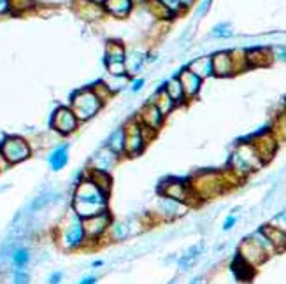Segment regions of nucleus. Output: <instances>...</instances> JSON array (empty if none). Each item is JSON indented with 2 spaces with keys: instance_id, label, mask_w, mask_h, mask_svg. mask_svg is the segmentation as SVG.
Masks as SVG:
<instances>
[{
  "instance_id": "f257e3e1",
  "label": "nucleus",
  "mask_w": 286,
  "mask_h": 284,
  "mask_svg": "<svg viewBox=\"0 0 286 284\" xmlns=\"http://www.w3.org/2000/svg\"><path fill=\"white\" fill-rule=\"evenodd\" d=\"M72 209L83 219L104 213V211H107V193H104L97 184H93L86 177L76 186Z\"/></svg>"
},
{
  "instance_id": "f03ea898",
  "label": "nucleus",
  "mask_w": 286,
  "mask_h": 284,
  "mask_svg": "<svg viewBox=\"0 0 286 284\" xmlns=\"http://www.w3.org/2000/svg\"><path fill=\"white\" fill-rule=\"evenodd\" d=\"M263 165V160L257 153L251 142H242L230 156V174L237 179H244L251 172L258 170Z\"/></svg>"
},
{
  "instance_id": "7ed1b4c3",
  "label": "nucleus",
  "mask_w": 286,
  "mask_h": 284,
  "mask_svg": "<svg viewBox=\"0 0 286 284\" xmlns=\"http://www.w3.org/2000/svg\"><path fill=\"white\" fill-rule=\"evenodd\" d=\"M190 186L198 200H207V198L221 195L227 189V186H230V181H228V174L202 172L191 179Z\"/></svg>"
},
{
  "instance_id": "20e7f679",
  "label": "nucleus",
  "mask_w": 286,
  "mask_h": 284,
  "mask_svg": "<svg viewBox=\"0 0 286 284\" xmlns=\"http://www.w3.org/2000/svg\"><path fill=\"white\" fill-rule=\"evenodd\" d=\"M84 242H86V234H84L83 217L77 216L72 211L62 223V228H60V244H62L63 249L72 251L81 247Z\"/></svg>"
},
{
  "instance_id": "39448f33",
  "label": "nucleus",
  "mask_w": 286,
  "mask_h": 284,
  "mask_svg": "<svg viewBox=\"0 0 286 284\" xmlns=\"http://www.w3.org/2000/svg\"><path fill=\"white\" fill-rule=\"evenodd\" d=\"M102 104H104V100L97 95L95 90H81L72 96L71 109L74 111L79 121H86L100 111Z\"/></svg>"
},
{
  "instance_id": "423d86ee",
  "label": "nucleus",
  "mask_w": 286,
  "mask_h": 284,
  "mask_svg": "<svg viewBox=\"0 0 286 284\" xmlns=\"http://www.w3.org/2000/svg\"><path fill=\"white\" fill-rule=\"evenodd\" d=\"M32 153L28 142L20 135H9L0 144V156L9 163V165H16V163L26 160Z\"/></svg>"
},
{
  "instance_id": "0eeeda50",
  "label": "nucleus",
  "mask_w": 286,
  "mask_h": 284,
  "mask_svg": "<svg viewBox=\"0 0 286 284\" xmlns=\"http://www.w3.org/2000/svg\"><path fill=\"white\" fill-rule=\"evenodd\" d=\"M125 134H126V144H125V156H130L135 158L144 153L147 142L143 137V126H141L139 119L130 121L125 126Z\"/></svg>"
},
{
  "instance_id": "6e6552de",
  "label": "nucleus",
  "mask_w": 286,
  "mask_h": 284,
  "mask_svg": "<svg viewBox=\"0 0 286 284\" xmlns=\"http://www.w3.org/2000/svg\"><path fill=\"white\" fill-rule=\"evenodd\" d=\"M111 223V214L109 211H104L100 214H95V216L84 217L83 219V226H84V234H86V240H98L102 238L107 230H109Z\"/></svg>"
},
{
  "instance_id": "1a4fd4ad",
  "label": "nucleus",
  "mask_w": 286,
  "mask_h": 284,
  "mask_svg": "<svg viewBox=\"0 0 286 284\" xmlns=\"http://www.w3.org/2000/svg\"><path fill=\"white\" fill-rule=\"evenodd\" d=\"M77 125L79 119L71 107H58L51 118V128L62 135H71L72 132H76Z\"/></svg>"
},
{
  "instance_id": "9d476101",
  "label": "nucleus",
  "mask_w": 286,
  "mask_h": 284,
  "mask_svg": "<svg viewBox=\"0 0 286 284\" xmlns=\"http://www.w3.org/2000/svg\"><path fill=\"white\" fill-rule=\"evenodd\" d=\"M237 256H240V258L244 260L246 263H249L251 267H255V268H257L258 265H262L267 258H269V255H267L265 251L262 249L260 244H258L253 237L244 238V240L240 242L239 255H237Z\"/></svg>"
},
{
  "instance_id": "9b49d317",
  "label": "nucleus",
  "mask_w": 286,
  "mask_h": 284,
  "mask_svg": "<svg viewBox=\"0 0 286 284\" xmlns=\"http://www.w3.org/2000/svg\"><path fill=\"white\" fill-rule=\"evenodd\" d=\"M186 211H188V205L186 204L172 200V198H167V196L162 195L160 198H156L155 211L153 213L158 214L162 219H176V217H181Z\"/></svg>"
},
{
  "instance_id": "f8f14e48",
  "label": "nucleus",
  "mask_w": 286,
  "mask_h": 284,
  "mask_svg": "<svg viewBox=\"0 0 286 284\" xmlns=\"http://www.w3.org/2000/svg\"><path fill=\"white\" fill-rule=\"evenodd\" d=\"M162 195L167 196V198H172V200L183 202V204H186V205H190V198H197L190 184L183 183V181H177V179L165 183L164 186H162Z\"/></svg>"
},
{
  "instance_id": "ddd939ff",
  "label": "nucleus",
  "mask_w": 286,
  "mask_h": 284,
  "mask_svg": "<svg viewBox=\"0 0 286 284\" xmlns=\"http://www.w3.org/2000/svg\"><path fill=\"white\" fill-rule=\"evenodd\" d=\"M213 69H214V75L219 77H227L237 72L236 60L230 51H219L213 56Z\"/></svg>"
},
{
  "instance_id": "4468645a",
  "label": "nucleus",
  "mask_w": 286,
  "mask_h": 284,
  "mask_svg": "<svg viewBox=\"0 0 286 284\" xmlns=\"http://www.w3.org/2000/svg\"><path fill=\"white\" fill-rule=\"evenodd\" d=\"M139 121H141V125H144V126H147V128H151V130H155V132H158V130L164 126L165 116L160 113V109L156 107L153 102H149V104L144 105L143 111H141Z\"/></svg>"
},
{
  "instance_id": "2eb2a0df",
  "label": "nucleus",
  "mask_w": 286,
  "mask_h": 284,
  "mask_svg": "<svg viewBox=\"0 0 286 284\" xmlns=\"http://www.w3.org/2000/svg\"><path fill=\"white\" fill-rule=\"evenodd\" d=\"M257 153L260 155V158L263 160V163L269 162L270 158L274 156L276 149H278V139L274 137L272 134H263V135H258L257 139H253L251 142Z\"/></svg>"
},
{
  "instance_id": "dca6fc26",
  "label": "nucleus",
  "mask_w": 286,
  "mask_h": 284,
  "mask_svg": "<svg viewBox=\"0 0 286 284\" xmlns=\"http://www.w3.org/2000/svg\"><path fill=\"white\" fill-rule=\"evenodd\" d=\"M177 79H179V83H181L183 90H185V95L186 98H195V96L198 95V92H200V88H202V77H198L195 72H191L190 69H185V71L179 72V75H177Z\"/></svg>"
},
{
  "instance_id": "f3484780",
  "label": "nucleus",
  "mask_w": 286,
  "mask_h": 284,
  "mask_svg": "<svg viewBox=\"0 0 286 284\" xmlns=\"http://www.w3.org/2000/svg\"><path fill=\"white\" fill-rule=\"evenodd\" d=\"M116 162H118V155L113 153L109 147H105V149L98 151L97 155L92 158V168L93 170L109 172L116 165Z\"/></svg>"
},
{
  "instance_id": "a211bd4d",
  "label": "nucleus",
  "mask_w": 286,
  "mask_h": 284,
  "mask_svg": "<svg viewBox=\"0 0 286 284\" xmlns=\"http://www.w3.org/2000/svg\"><path fill=\"white\" fill-rule=\"evenodd\" d=\"M132 0H104V11L114 18H125L132 13Z\"/></svg>"
},
{
  "instance_id": "6ab92c4d",
  "label": "nucleus",
  "mask_w": 286,
  "mask_h": 284,
  "mask_svg": "<svg viewBox=\"0 0 286 284\" xmlns=\"http://www.w3.org/2000/svg\"><path fill=\"white\" fill-rule=\"evenodd\" d=\"M260 230L267 235V238H269L270 244H272L274 249L278 251V253H281V251L286 249V230L278 228V226H274V225L262 226Z\"/></svg>"
},
{
  "instance_id": "aec40b11",
  "label": "nucleus",
  "mask_w": 286,
  "mask_h": 284,
  "mask_svg": "<svg viewBox=\"0 0 286 284\" xmlns=\"http://www.w3.org/2000/svg\"><path fill=\"white\" fill-rule=\"evenodd\" d=\"M270 53L262 47H255V49L246 51V65L248 67H265L270 63Z\"/></svg>"
},
{
  "instance_id": "412c9836",
  "label": "nucleus",
  "mask_w": 286,
  "mask_h": 284,
  "mask_svg": "<svg viewBox=\"0 0 286 284\" xmlns=\"http://www.w3.org/2000/svg\"><path fill=\"white\" fill-rule=\"evenodd\" d=\"M202 251H204V242H198V244H195V246L190 247V249H186L185 253L179 256V260H177L179 268H181V270H186V268L191 267V265L200 258Z\"/></svg>"
},
{
  "instance_id": "4be33fe9",
  "label": "nucleus",
  "mask_w": 286,
  "mask_h": 284,
  "mask_svg": "<svg viewBox=\"0 0 286 284\" xmlns=\"http://www.w3.org/2000/svg\"><path fill=\"white\" fill-rule=\"evenodd\" d=\"M190 71L195 72L198 77H209V75L214 74V69H213V56H202V58H197L190 63Z\"/></svg>"
},
{
  "instance_id": "5701e85b",
  "label": "nucleus",
  "mask_w": 286,
  "mask_h": 284,
  "mask_svg": "<svg viewBox=\"0 0 286 284\" xmlns=\"http://www.w3.org/2000/svg\"><path fill=\"white\" fill-rule=\"evenodd\" d=\"M49 167H51V170H55V172H58V170H62L65 165H67V162H69V146L67 144H62V146H58L56 147L53 153L49 155Z\"/></svg>"
},
{
  "instance_id": "b1692460",
  "label": "nucleus",
  "mask_w": 286,
  "mask_h": 284,
  "mask_svg": "<svg viewBox=\"0 0 286 284\" xmlns=\"http://www.w3.org/2000/svg\"><path fill=\"white\" fill-rule=\"evenodd\" d=\"M153 104L156 105V107L160 109V113L164 114V116H168V114L172 113L174 109L177 107L176 105V102L170 98V95H168L167 92H165V88L164 90H160V92L156 93L155 96H153Z\"/></svg>"
},
{
  "instance_id": "393cba45",
  "label": "nucleus",
  "mask_w": 286,
  "mask_h": 284,
  "mask_svg": "<svg viewBox=\"0 0 286 284\" xmlns=\"http://www.w3.org/2000/svg\"><path fill=\"white\" fill-rule=\"evenodd\" d=\"M88 179L92 181L93 184H97L98 188L102 189L104 193L109 195L111 188H113V179H111L109 172H102V170H90L88 172Z\"/></svg>"
},
{
  "instance_id": "a878e982",
  "label": "nucleus",
  "mask_w": 286,
  "mask_h": 284,
  "mask_svg": "<svg viewBox=\"0 0 286 284\" xmlns=\"http://www.w3.org/2000/svg\"><path fill=\"white\" fill-rule=\"evenodd\" d=\"M126 54L119 42H109L105 49V65L107 63H125Z\"/></svg>"
},
{
  "instance_id": "bb28decb",
  "label": "nucleus",
  "mask_w": 286,
  "mask_h": 284,
  "mask_svg": "<svg viewBox=\"0 0 286 284\" xmlns=\"http://www.w3.org/2000/svg\"><path fill=\"white\" fill-rule=\"evenodd\" d=\"M125 144H126V134H125V126L118 128L111 135L109 142H107V147H109L113 153H116L118 156L125 155Z\"/></svg>"
},
{
  "instance_id": "cd10ccee",
  "label": "nucleus",
  "mask_w": 286,
  "mask_h": 284,
  "mask_svg": "<svg viewBox=\"0 0 286 284\" xmlns=\"http://www.w3.org/2000/svg\"><path fill=\"white\" fill-rule=\"evenodd\" d=\"M77 2L79 4L76 5V11L86 20H95L102 14V7L95 2H90V0H77Z\"/></svg>"
},
{
  "instance_id": "c85d7f7f",
  "label": "nucleus",
  "mask_w": 286,
  "mask_h": 284,
  "mask_svg": "<svg viewBox=\"0 0 286 284\" xmlns=\"http://www.w3.org/2000/svg\"><path fill=\"white\" fill-rule=\"evenodd\" d=\"M165 92L170 95V98H172L174 102H176V105H181L185 104L188 98H186L185 95V90H183L181 83H179V79L177 77H174V79L167 81V86H165Z\"/></svg>"
},
{
  "instance_id": "c756f323",
  "label": "nucleus",
  "mask_w": 286,
  "mask_h": 284,
  "mask_svg": "<svg viewBox=\"0 0 286 284\" xmlns=\"http://www.w3.org/2000/svg\"><path fill=\"white\" fill-rule=\"evenodd\" d=\"M232 270H234V274L237 276V279L248 281V279H251L253 272H255V267H251L249 263H246V261L240 258V256H237L236 261L232 263Z\"/></svg>"
},
{
  "instance_id": "7c9ffc66",
  "label": "nucleus",
  "mask_w": 286,
  "mask_h": 284,
  "mask_svg": "<svg viewBox=\"0 0 286 284\" xmlns=\"http://www.w3.org/2000/svg\"><path fill=\"white\" fill-rule=\"evenodd\" d=\"M130 234V228L126 223H111L109 230H107V235L111 237V240H123V238L128 237Z\"/></svg>"
},
{
  "instance_id": "2f4dec72",
  "label": "nucleus",
  "mask_w": 286,
  "mask_h": 284,
  "mask_svg": "<svg viewBox=\"0 0 286 284\" xmlns=\"http://www.w3.org/2000/svg\"><path fill=\"white\" fill-rule=\"evenodd\" d=\"M251 237L255 238V240H257L258 244H260V247H262V249H263V251H265L267 255H269V258H270V256H272V255H276V253H278V251L274 249L272 244H270L269 238H267V235L263 234V232H262V230L255 232V234H253Z\"/></svg>"
},
{
  "instance_id": "473e14b6",
  "label": "nucleus",
  "mask_w": 286,
  "mask_h": 284,
  "mask_svg": "<svg viewBox=\"0 0 286 284\" xmlns=\"http://www.w3.org/2000/svg\"><path fill=\"white\" fill-rule=\"evenodd\" d=\"M147 4H149V11L158 18H170L174 14L170 9H167L162 4L160 0H147Z\"/></svg>"
},
{
  "instance_id": "72a5a7b5",
  "label": "nucleus",
  "mask_w": 286,
  "mask_h": 284,
  "mask_svg": "<svg viewBox=\"0 0 286 284\" xmlns=\"http://www.w3.org/2000/svg\"><path fill=\"white\" fill-rule=\"evenodd\" d=\"M28 261H30V253H28V249H25V247H20V249L14 251L13 263L16 265L18 268H25L26 265H28Z\"/></svg>"
},
{
  "instance_id": "f704fd0d",
  "label": "nucleus",
  "mask_w": 286,
  "mask_h": 284,
  "mask_svg": "<svg viewBox=\"0 0 286 284\" xmlns=\"http://www.w3.org/2000/svg\"><path fill=\"white\" fill-rule=\"evenodd\" d=\"M143 63H144V58L141 53H134L130 58L125 60V65H126V72H139L143 69Z\"/></svg>"
},
{
  "instance_id": "c9c22d12",
  "label": "nucleus",
  "mask_w": 286,
  "mask_h": 284,
  "mask_svg": "<svg viewBox=\"0 0 286 284\" xmlns=\"http://www.w3.org/2000/svg\"><path fill=\"white\" fill-rule=\"evenodd\" d=\"M272 135L278 141H286V114H281L272 128Z\"/></svg>"
},
{
  "instance_id": "e433bc0d",
  "label": "nucleus",
  "mask_w": 286,
  "mask_h": 284,
  "mask_svg": "<svg viewBox=\"0 0 286 284\" xmlns=\"http://www.w3.org/2000/svg\"><path fill=\"white\" fill-rule=\"evenodd\" d=\"M213 35L218 39H227V37H232L234 35V30L228 23H219L213 28Z\"/></svg>"
},
{
  "instance_id": "4c0bfd02",
  "label": "nucleus",
  "mask_w": 286,
  "mask_h": 284,
  "mask_svg": "<svg viewBox=\"0 0 286 284\" xmlns=\"http://www.w3.org/2000/svg\"><path fill=\"white\" fill-rule=\"evenodd\" d=\"M30 283V276L26 274L23 268H18L14 272V284H28Z\"/></svg>"
},
{
  "instance_id": "58836bf2",
  "label": "nucleus",
  "mask_w": 286,
  "mask_h": 284,
  "mask_svg": "<svg viewBox=\"0 0 286 284\" xmlns=\"http://www.w3.org/2000/svg\"><path fill=\"white\" fill-rule=\"evenodd\" d=\"M162 4L165 5L167 9H170L172 13H177L179 9L183 7V4H181V0H160Z\"/></svg>"
},
{
  "instance_id": "ea45409f",
  "label": "nucleus",
  "mask_w": 286,
  "mask_h": 284,
  "mask_svg": "<svg viewBox=\"0 0 286 284\" xmlns=\"http://www.w3.org/2000/svg\"><path fill=\"white\" fill-rule=\"evenodd\" d=\"M270 225H274V226H278V228H283V230H286V211L279 213L278 216L274 217V221L270 223Z\"/></svg>"
},
{
  "instance_id": "a19ab883",
  "label": "nucleus",
  "mask_w": 286,
  "mask_h": 284,
  "mask_svg": "<svg viewBox=\"0 0 286 284\" xmlns=\"http://www.w3.org/2000/svg\"><path fill=\"white\" fill-rule=\"evenodd\" d=\"M32 7V2L30 0H11V9H18V11H23V9Z\"/></svg>"
},
{
  "instance_id": "79ce46f5",
  "label": "nucleus",
  "mask_w": 286,
  "mask_h": 284,
  "mask_svg": "<svg viewBox=\"0 0 286 284\" xmlns=\"http://www.w3.org/2000/svg\"><path fill=\"white\" fill-rule=\"evenodd\" d=\"M236 223H237V216H234V214H230V216H227V219H225V221H223V230H225V232L232 230V228L236 226Z\"/></svg>"
},
{
  "instance_id": "37998d69",
  "label": "nucleus",
  "mask_w": 286,
  "mask_h": 284,
  "mask_svg": "<svg viewBox=\"0 0 286 284\" xmlns=\"http://www.w3.org/2000/svg\"><path fill=\"white\" fill-rule=\"evenodd\" d=\"M143 86H144V79H134V81H132L130 90L134 93H137V92H141V90H143Z\"/></svg>"
},
{
  "instance_id": "c03bdc74",
  "label": "nucleus",
  "mask_w": 286,
  "mask_h": 284,
  "mask_svg": "<svg viewBox=\"0 0 286 284\" xmlns=\"http://www.w3.org/2000/svg\"><path fill=\"white\" fill-rule=\"evenodd\" d=\"M11 11V0H0V16Z\"/></svg>"
},
{
  "instance_id": "a18cd8bd",
  "label": "nucleus",
  "mask_w": 286,
  "mask_h": 284,
  "mask_svg": "<svg viewBox=\"0 0 286 284\" xmlns=\"http://www.w3.org/2000/svg\"><path fill=\"white\" fill-rule=\"evenodd\" d=\"M62 272H55V274H51L49 277V284H60V281H62Z\"/></svg>"
},
{
  "instance_id": "49530a36",
  "label": "nucleus",
  "mask_w": 286,
  "mask_h": 284,
  "mask_svg": "<svg viewBox=\"0 0 286 284\" xmlns=\"http://www.w3.org/2000/svg\"><path fill=\"white\" fill-rule=\"evenodd\" d=\"M95 283H97V277H84V279L83 281H81V283L79 284H95Z\"/></svg>"
},
{
  "instance_id": "de8ad7c7",
  "label": "nucleus",
  "mask_w": 286,
  "mask_h": 284,
  "mask_svg": "<svg viewBox=\"0 0 286 284\" xmlns=\"http://www.w3.org/2000/svg\"><path fill=\"white\" fill-rule=\"evenodd\" d=\"M193 0H181V4H183V7H188L190 4H191Z\"/></svg>"
},
{
  "instance_id": "09e8293b",
  "label": "nucleus",
  "mask_w": 286,
  "mask_h": 284,
  "mask_svg": "<svg viewBox=\"0 0 286 284\" xmlns=\"http://www.w3.org/2000/svg\"><path fill=\"white\" fill-rule=\"evenodd\" d=\"M134 4H143V2H147V0H132Z\"/></svg>"
},
{
  "instance_id": "8fccbe9b",
  "label": "nucleus",
  "mask_w": 286,
  "mask_h": 284,
  "mask_svg": "<svg viewBox=\"0 0 286 284\" xmlns=\"http://www.w3.org/2000/svg\"><path fill=\"white\" fill-rule=\"evenodd\" d=\"M193 284H202V281H200V279H195Z\"/></svg>"
}]
</instances>
